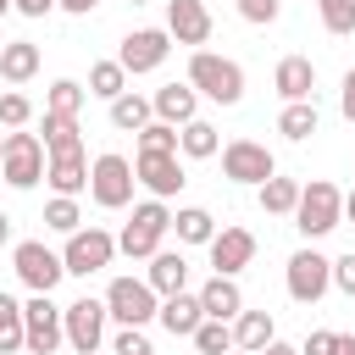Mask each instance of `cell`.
<instances>
[{
    "label": "cell",
    "instance_id": "4fadbf2b",
    "mask_svg": "<svg viewBox=\"0 0 355 355\" xmlns=\"http://www.w3.org/2000/svg\"><path fill=\"white\" fill-rule=\"evenodd\" d=\"M166 55H172L166 28H133V33L122 39V50H116V67H122L128 78H139V72H155Z\"/></svg>",
    "mask_w": 355,
    "mask_h": 355
},
{
    "label": "cell",
    "instance_id": "1f68e13d",
    "mask_svg": "<svg viewBox=\"0 0 355 355\" xmlns=\"http://www.w3.org/2000/svg\"><path fill=\"white\" fill-rule=\"evenodd\" d=\"M0 355H22V300L0 288Z\"/></svg>",
    "mask_w": 355,
    "mask_h": 355
},
{
    "label": "cell",
    "instance_id": "cb8c5ba5",
    "mask_svg": "<svg viewBox=\"0 0 355 355\" xmlns=\"http://www.w3.org/2000/svg\"><path fill=\"white\" fill-rule=\"evenodd\" d=\"M272 338H277V333H272V311H239V316H233V349L261 355Z\"/></svg>",
    "mask_w": 355,
    "mask_h": 355
},
{
    "label": "cell",
    "instance_id": "e575fe53",
    "mask_svg": "<svg viewBox=\"0 0 355 355\" xmlns=\"http://www.w3.org/2000/svg\"><path fill=\"white\" fill-rule=\"evenodd\" d=\"M139 155H178V128L144 122V128H139Z\"/></svg>",
    "mask_w": 355,
    "mask_h": 355
},
{
    "label": "cell",
    "instance_id": "603a6c76",
    "mask_svg": "<svg viewBox=\"0 0 355 355\" xmlns=\"http://www.w3.org/2000/svg\"><path fill=\"white\" fill-rule=\"evenodd\" d=\"M33 72H39V44H33V39H6V44H0V78L17 89V83H28Z\"/></svg>",
    "mask_w": 355,
    "mask_h": 355
},
{
    "label": "cell",
    "instance_id": "d590c367",
    "mask_svg": "<svg viewBox=\"0 0 355 355\" xmlns=\"http://www.w3.org/2000/svg\"><path fill=\"white\" fill-rule=\"evenodd\" d=\"M316 11H322V28H327L333 39L355 33V0H316Z\"/></svg>",
    "mask_w": 355,
    "mask_h": 355
},
{
    "label": "cell",
    "instance_id": "9a60e30c",
    "mask_svg": "<svg viewBox=\"0 0 355 355\" xmlns=\"http://www.w3.org/2000/svg\"><path fill=\"white\" fill-rule=\"evenodd\" d=\"M205 250H211L216 277H239V272L255 261V233H250V227H216V239H211Z\"/></svg>",
    "mask_w": 355,
    "mask_h": 355
},
{
    "label": "cell",
    "instance_id": "74e56055",
    "mask_svg": "<svg viewBox=\"0 0 355 355\" xmlns=\"http://www.w3.org/2000/svg\"><path fill=\"white\" fill-rule=\"evenodd\" d=\"M28 122H33V100H28L22 89H6V94H0V128L17 133V128H28Z\"/></svg>",
    "mask_w": 355,
    "mask_h": 355
},
{
    "label": "cell",
    "instance_id": "ab89813d",
    "mask_svg": "<svg viewBox=\"0 0 355 355\" xmlns=\"http://www.w3.org/2000/svg\"><path fill=\"white\" fill-rule=\"evenodd\" d=\"M277 11H283V0H239V17H244V22H255V28L277 22Z\"/></svg>",
    "mask_w": 355,
    "mask_h": 355
},
{
    "label": "cell",
    "instance_id": "f5cc1de1",
    "mask_svg": "<svg viewBox=\"0 0 355 355\" xmlns=\"http://www.w3.org/2000/svg\"><path fill=\"white\" fill-rule=\"evenodd\" d=\"M128 6H150V0H128Z\"/></svg>",
    "mask_w": 355,
    "mask_h": 355
},
{
    "label": "cell",
    "instance_id": "7a4b0ae2",
    "mask_svg": "<svg viewBox=\"0 0 355 355\" xmlns=\"http://www.w3.org/2000/svg\"><path fill=\"white\" fill-rule=\"evenodd\" d=\"M338 222H344V194H338V183H327V178H311V183H300L294 227H300L305 239H327Z\"/></svg>",
    "mask_w": 355,
    "mask_h": 355
},
{
    "label": "cell",
    "instance_id": "681fc988",
    "mask_svg": "<svg viewBox=\"0 0 355 355\" xmlns=\"http://www.w3.org/2000/svg\"><path fill=\"white\" fill-rule=\"evenodd\" d=\"M344 216H349V222H355V189H349V194H344Z\"/></svg>",
    "mask_w": 355,
    "mask_h": 355
},
{
    "label": "cell",
    "instance_id": "277c9868",
    "mask_svg": "<svg viewBox=\"0 0 355 355\" xmlns=\"http://www.w3.org/2000/svg\"><path fill=\"white\" fill-rule=\"evenodd\" d=\"M166 227H172V211H166V200H144V205H133V216L122 222V233H116V250H122V255H133V261H150V255L161 250Z\"/></svg>",
    "mask_w": 355,
    "mask_h": 355
},
{
    "label": "cell",
    "instance_id": "9c48e42d",
    "mask_svg": "<svg viewBox=\"0 0 355 355\" xmlns=\"http://www.w3.org/2000/svg\"><path fill=\"white\" fill-rule=\"evenodd\" d=\"M283 283H288V300H294V305H316V300L333 288V261H327L322 250H294Z\"/></svg>",
    "mask_w": 355,
    "mask_h": 355
},
{
    "label": "cell",
    "instance_id": "5b68a950",
    "mask_svg": "<svg viewBox=\"0 0 355 355\" xmlns=\"http://www.w3.org/2000/svg\"><path fill=\"white\" fill-rule=\"evenodd\" d=\"M111 261H116V233H105V227H78V233H67V250H61L67 277H94V272H105Z\"/></svg>",
    "mask_w": 355,
    "mask_h": 355
},
{
    "label": "cell",
    "instance_id": "c3c4849f",
    "mask_svg": "<svg viewBox=\"0 0 355 355\" xmlns=\"http://www.w3.org/2000/svg\"><path fill=\"white\" fill-rule=\"evenodd\" d=\"M261 355H300V349H288V344H277V338H272V344H266Z\"/></svg>",
    "mask_w": 355,
    "mask_h": 355
},
{
    "label": "cell",
    "instance_id": "83f0119b",
    "mask_svg": "<svg viewBox=\"0 0 355 355\" xmlns=\"http://www.w3.org/2000/svg\"><path fill=\"white\" fill-rule=\"evenodd\" d=\"M277 133L294 139V144H305V139L316 133V100H294V105H283V111H277Z\"/></svg>",
    "mask_w": 355,
    "mask_h": 355
},
{
    "label": "cell",
    "instance_id": "bcb514c9",
    "mask_svg": "<svg viewBox=\"0 0 355 355\" xmlns=\"http://www.w3.org/2000/svg\"><path fill=\"white\" fill-rule=\"evenodd\" d=\"M6 244H11V216L0 211V250H6Z\"/></svg>",
    "mask_w": 355,
    "mask_h": 355
},
{
    "label": "cell",
    "instance_id": "52a82bcc",
    "mask_svg": "<svg viewBox=\"0 0 355 355\" xmlns=\"http://www.w3.org/2000/svg\"><path fill=\"white\" fill-rule=\"evenodd\" d=\"M44 144H39V133H6V150H0V178L11 183V189H33L39 178H44Z\"/></svg>",
    "mask_w": 355,
    "mask_h": 355
},
{
    "label": "cell",
    "instance_id": "ffe728a7",
    "mask_svg": "<svg viewBox=\"0 0 355 355\" xmlns=\"http://www.w3.org/2000/svg\"><path fill=\"white\" fill-rule=\"evenodd\" d=\"M144 283L155 288V300H166V294H183V288H189V261H183V250H155V255H150V272H144Z\"/></svg>",
    "mask_w": 355,
    "mask_h": 355
},
{
    "label": "cell",
    "instance_id": "f6af8a7d",
    "mask_svg": "<svg viewBox=\"0 0 355 355\" xmlns=\"http://www.w3.org/2000/svg\"><path fill=\"white\" fill-rule=\"evenodd\" d=\"M100 0H55V11H72V17H89Z\"/></svg>",
    "mask_w": 355,
    "mask_h": 355
},
{
    "label": "cell",
    "instance_id": "ba28073f",
    "mask_svg": "<svg viewBox=\"0 0 355 355\" xmlns=\"http://www.w3.org/2000/svg\"><path fill=\"white\" fill-rule=\"evenodd\" d=\"M11 272L33 288V294H50L61 277H67V266H61V255L44 244V239H22V244H11Z\"/></svg>",
    "mask_w": 355,
    "mask_h": 355
},
{
    "label": "cell",
    "instance_id": "ee69618b",
    "mask_svg": "<svg viewBox=\"0 0 355 355\" xmlns=\"http://www.w3.org/2000/svg\"><path fill=\"white\" fill-rule=\"evenodd\" d=\"M11 11H22V17H50L55 0H11Z\"/></svg>",
    "mask_w": 355,
    "mask_h": 355
},
{
    "label": "cell",
    "instance_id": "f35d334b",
    "mask_svg": "<svg viewBox=\"0 0 355 355\" xmlns=\"http://www.w3.org/2000/svg\"><path fill=\"white\" fill-rule=\"evenodd\" d=\"M111 355H155V349H150L144 327H116V338H111Z\"/></svg>",
    "mask_w": 355,
    "mask_h": 355
},
{
    "label": "cell",
    "instance_id": "d6a6232c",
    "mask_svg": "<svg viewBox=\"0 0 355 355\" xmlns=\"http://www.w3.org/2000/svg\"><path fill=\"white\" fill-rule=\"evenodd\" d=\"M83 100H89V89H83V83L55 78V83H50V94H44V111H55V116H78V111H83Z\"/></svg>",
    "mask_w": 355,
    "mask_h": 355
},
{
    "label": "cell",
    "instance_id": "d4e9b609",
    "mask_svg": "<svg viewBox=\"0 0 355 355\" xmlns=\"http://www.w3.org/2000/svg\"><path fill=\"white\" fill-rule=\"evenodd\" d=\"M216 150H222V139H216V128H211L205 116H194V122L178 128V155H189V161H211Z\"/></svg>",
    "mask_w": 355,
    "mask_h": 355
},
{
    "label": "cell",
    "instance_id": "7402d4cb",
    "mask_svg": "<svg viewBox=\"0 0 355 355\" xmlns=\"http://www.w3.org/2000/svg\"><path fill=\"white\" fill-rule=\"evenodd\" d=\"M155 322L172 333V338H194V327L205 322V311H200V300L183 288V294H166L161 300V311H155Z\"/></svg>",
    "mask_w": 355,
    "mask_h": 355
},
{
    "label": "cell",
    "instance_id": "ac0fdd59",
    "mask_svg": "<svg viewBox=\"0 0 355 355\" xmlns=\"http://www.w3.org/2000/svg\"><path fill=\"white\" fill-rule=\"evenodd\" d=\"M272 89L283 94V105L316 100V61H311V55H283L277 72H272Z\"/></svg>",
    "mask_w": 355,
    "mask_h": 355
},
{
    "label": "cell",
    "instance_id": "2e32d148",
    "mask_svg": "<svg viewBox=\"0 0 355 355\" xmlns=\"http://www.w3.org/2000/svg\"><path fill=\"white\" fill-rule=\"evenodd\" d=\"M211 11H205V0H166V39L172 44H205L211 39Z\"/></svg>",
    "mask_w": 355,
    "mask_h": 355
},
{
    "label": "cell",
    "instance_id": "f546056e",
    "mask_svg": "<svg viewBox=\"0 0 355 355\" xmlns=\"http://www.w3.org/2000/svg\"><path fill=\"white\" fill-rule=\"evenodd\" d=\"M39 128H44V139H39L44 155H55V150H78V144H83V139H78V116H55V111H44Z\"/></svg>",
    "mask_w": 355,
    "mask_h": 355
},
{
    "label": "cell",
    "instance_id": "484cf974",
    "mask_svg": "<svg viewBox=\"0 0 355 355\" xmlns=\"http://www.w3.org/2000/svg\"><path fill=\"white\" fill-rule=\"evenodd\" d=\"M172 227H178V244H211V239H216V216H211L205 205H183V211L172 216Z\"/></svg>",
    "mask_w": 355,
    "mask_h": 355
},
{
    "label": "cell",
    "instance_id": "8fae6325",
    "mask_svg": "<svg viewBox=\"0 0 355 355\" xmlns=\"http://www.w3.org/2000/svg\"><path fill=\"white\" fill-rule=\"evenodd\" d=\"M222 178L261 189L266 178H277V161H272V150H266L261 139H227V144H222Z\"/></svg>",
    "mask_w": 355,
    "mask_h": 355
},
{
    "label": "cell",
    "instance_id": "30bf717a",
    "mask_svg": "<svg viewBox=\"0 0 355 355\" xmlns=\"http://www.w3.org/2000/svg\"><path fill=\"white\" fill-rule=\"evenodd\" d=\"M61 344H67V333H61V305H50V294L22 300V349H28V355H55Z\"/></svg>",
    "mask_w": 355,
    "mask_h": 355
},
{
    "label": "cell",
    "instance_id": "7dc6e473",
    "mask_svg": "<svg viewBox=\"0 0 355 355\" xmlns=\"http://www.w3.org/2000/svg\"><path fill=\"white\" fill-rule=\"evenodd\" d=\"M338 355H355V333H338Z\"/></svg>",
    "mask_w": 355,
    "mask_h": 355
},
{
    "label": "cell",
    "instance_id": "816d5d0a",
    "mask_svg": "<svg viewBox=\"0 0 355 355\" xmlns=\"http://www.w3.org/2000/svg\"><path fill=\"white\" fill-rule=\"evenodd\" d=\"M227 355H250V349H227Z\"/></svg>",
    "mask_w": 355,
    "mask_h": 355
},
{
    "label": "cell",
    "instance_id": "11a10c76",
    "mask_svg": "<svg viewBox=\"0 0 355 355\" xmlns=\"http://www.w3.org/2000/svg\"><path fill=\"white\" fill-rule=\"evenodd\" d=\"M0 44H6V39H0Z\"/></svg>",
    "mask_w": 355,
    "mask_h": 355
},
{
    "label": "cell",
    "instance_id": "d6986e66",
    "mask_svg": "<svg viewBox=\"0 0 355 355\" xmlns=\"http://www.w3.org/2000/svg\"><path fill=\"white\" fill-rule=\"evenodd\" d=\"M150 111H155V122L183 128V122H194V116H200V94H194L189 83H161V89L150 94Z\"/></svg>",
    "mask_w": 355,
    "mask_h": 355
},
{
    "label": "cell",
    "instance_id": "5bb4252c",
    "mask_svg": "<svg viewBox=\"0 0 355 355\" xmlns=\"http://www.w3.org/2000/svg\"><path fill=\"white\" fill-rule=\"evenodd\" d=\"M133 178L150 189V200H172L189 183V172H183L178 155H133Z\"/></svg>",
    "mask_w": 355,
    "mask_h": 355
},
{
    "label": "cell",
    "instance_id": "f907efd6",
    "mask_svg": "<svg viewBox=\"0 0 355 355\" xmlns=\"http://www.w3.org/2000/svg\"><path fill=\"white\" fill-rule=\"evenodd\" d=\"M6 11H11V0H0V17H6Z\"/></svg>",
    "mask_w": 355,
    "mask_h": 355
},
{
    "label": "cell",
    "instance_id": "f1b7e54d",
    "mask_svg": "<svg viewBox=\"0 0 355 355\" xmlns=\"http://www.w3.org/2000/svg\"><path fill=\"white\" fill-rule=\"evenodd\" d=\"M89 94L111 105L116 94H128V72H122L116 61H94V67H89Z\"/></svg>",
    "mask_w": 355,
    "mask_h": 355
},
{
    "label": "cell",
    "instance_id": "6da1fadb",
    "mask_svg": "<svg viewBox=\"0 0 355 355\" xmlns=\"http://www.w3.org/2000/svg\"><path fill=\"white\" fill-rule=\"evenodd\" d=\"M189 89L216 100V105H239L244 100V67L216 55V50H194L189 55Z\"/></svg>",
    "mask_w": 355,
    "mask_h": 355
},
{
    "label": "cell",
    "instance_id": "7c38bea8",
    "mask_svg": "<svg viewBox=\"0 0 355 355\" xmlns=\"http://www.w3.org/2000/svg\"><path fill=\"white\" fill-rule=\"evenodd\" d=\"M61 333H67V344L78 349V355H100V344H105V300H72V305H61Z\"/></svg>",
    "mask_w": 355,
    "mask_h": 355
},
{
    "label": "cell",
    "instance_id": "e0dca14e",
    "mask_svg": "<svg viewBox=\"0 0 355 355\" xmlns=\"http://www.w3.org/2000/svg\"><path fill=\"white\" fill-rule=\"evenodd\" d=\"M44 183H50L55 194L78 200V194L89 189V155H83V144H78V150H55V155L44 161Z\"/></svg>",
    "mask_w": 355,
    "mask_h": 355
},
{
    "label": "cell",
    "instance_id": "7bdbcfd3",
    "mask_svg": "<svg viewBox=\"0 0 355 355\" xmlns=\"http://www.w3.org/2000/svg\"><path fill=\"white\" fill-rule=\"evenodd\" d=\"M338 111H344V122H355V67L344 72V89H338Z\"/></svg>",
    "mask_w": 355,
    "mask_h": 355
},
{
    "label": "cell",
    "instance_id": "4316f807",
    "mask_svg": "<svg viewBox=\"0 0 355 355\" xmlns=\"http://www.w3.org/2000/svg\"><path fill=\"white\" fill-rule=\"evenodd\" d=\"M144 122H155V111H150V100H144V94H133V89H128V94H116V100H111V128L139 133Z\"/></svg>",
    "mask_w": 355,
    "mask_h": 355
},
{
    "label": "cell",
    "instance_id": "b9f144b4",
    "mask_svg": "<svg viewBox=\"0 0 355 355\" xmlns=\"http://www.w3.org/2000/svg\"><path fill=\"white\" fill-rule=\"evenodd\" d=\"M333 288H338V294H349V300H355V250H349V255H338V261H333Z\"/></svg>",
    "mask_w": 355,
    "mask_h": 355
},
{
    "label": "cell",
    "instance_id": "8992f818",
    "mask_svg": "<svg viewBox=\"0 0 355 355\" xmlns=\"http://www.w3.org/2000/svg\"><path fill=\"white\" fill-rule=\"evenodd\" d=\"M155 311H161V300H155V288H150L144 277H111V288H105V316H111L116 327H144V322H155Z\"/></svg>",
    "mask_w": 355,
    "mask_h": 355
},
{
    "label": "cell",
    "instance_id": "836d02e7",
    "mask_svg": "<svg viewBox=\"0 0 355 355\" xmlns=\"http://www.w3.org/2000/svg\"><path fill=\"white\" fill-rule=\"evenodd\" d=\"M194 349H200V355H227V349H233V322H211V316H205V322L194 327Z\"/></svg>",
    "mask_w": 355,
    "mask_h": 355
},
{
    "label": "cell",
    "instance_id": "44dd1931",
    "mask_svg": "<svg viewBox=\"0 0 355 355\" xmlns=\"http://www.w3.org/2000/svg\"><path fill=\"white\" fill-rule=\"evenodd\" d=\"M194 300H200V311H205L211 322H233V316L244 311L239 283H233V277H216V272H211V283H200V294H194Z\"/></svg>",
    "mask_w": 355,
    "mask_h": 355
},
{
    "label": "cell",
    "instance_id": "4dcf8cb0",
    "mask_svg": "<svg viewBox=\"0 0 355 355\" xmlns=\"http://www.w3.org/2000/svg\"><path fill=\"white\" fill-rule=\"evenodd\" d=\"M294 205H300V183H294V178H266V183H261V211L294 216Z\"/></svg>",
    "mask_w": 355,
    "mask_h": 355
},
{
    "label": "cell",
    "instance_id": "db71d44e",
    "mask_svg": "<svg viewBox=\"0 0 355 355\" xmlns=\"http://www.w3.org/2000/svg\"><path fill=\"white\" fill-rule=\"evenodd\" d=\"M0 150H6V139H0Z\"/></svg>",
    "mask_w": 355,
    "mask_h": 355
},
{
    "label": "cell",
    "instance_id": "60d3db41",
    "mask_svg": "<svg viewBox=\"0 0 355 355\" xmlns=\"http://www.w3.org/2000/svg\"><path fill=\"white\" fill-rule=\"evenodd\" d=\"M300 355H338V333H333V327H316V333L300 344Z\"/></svg>",
    "mask_w": 355,
    "mask_h": 355
},
{
    "label": "cell",
    "instance_id": "3957f363",
    "mask_svg": "<svg viewBox=\"0 0 355 355\" xmlns=\"http://www.w3.org/2000/svg\"><path fill=\"white\" fill-rule=\"evenodd\" d=\"M133 161L128 155H116V150H105V155H94L89 161V200L100 205V211H122V205H133Z\"/></svg>",
    "mask_w": 355,
    "mask_h": 355
},
{
    "label": "cell",
    "instance_id": "8d00e7d4",
    "mask_svg": "<svg viewBox=\"0 0 355 355\" xmlns=\"http://www.w3.org/2000/svg\"><path fill=\"white\" fill-rule=\"evenodd\" d=\"M44 227H55V233H78V227H83V211H78V200L55 194V200L44 205Z\"/></svg>",
    "mask_w": 355,
    "mask_h": 355
}]
</instances>
